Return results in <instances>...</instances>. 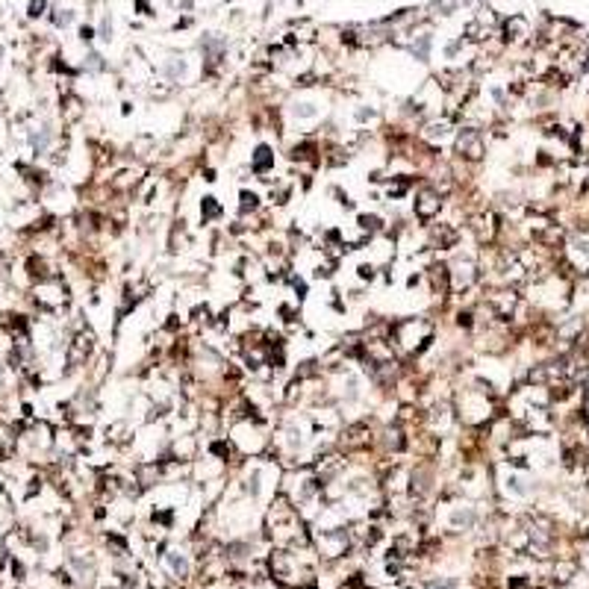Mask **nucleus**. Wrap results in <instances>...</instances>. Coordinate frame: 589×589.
Segmentation results:
<instances>
[{"mask_svg": "<svg viewBox=\"0 0 589 589\" xmlns=\"http://www.w3.org/2000/svg\"><path fill=\"white\" fill-rule=\"evenodd\" d=\"M353 118H357V124H368L377 118V110L375 106H357V110H353Z\"/></svg>", "mask_w": 589, "mask_h": 589, "instance_id": "obj_21", "label": "nucleus"}, {"mask_svg": "<svg viewBox=\"0 0 589 589\" xmlns=\"http://www.w3.org/2000/svg\"><path fill=\"white\" fill-rule=\"evenodd\" d=\"M434 9H439L442 15H448V12H454V9H457V0H436Z\"/></svg>", "mask_w": 589, "mask_h": 589, "instance_id": "obj_25", "label": "nucleus"}, {"mask_svg": "<svg viewBox=\"0 0 589 589\" xmlns=\"http://www.w3.org/2000/svg\"><path fill=\"white\" fill-rule=\"evenodd\" d=\"M454 324H457L460 330H471V327L477 324V321H475V312H471V310H457V321H454Z\"/></svg>", "mask_w": 589, "mask_h": 589, "instance_id": "obj_20", "label": "nucleus"}, {"mask_svg": "<svg viewBox=\"0 0 589 589\" xmlns=\"http://www.w3.org/2000/svg\"><path fill=\"white\" fill-rule=\"evenodd\" d=\"M454 153L463 162H480L486 156V136L477 127H460L454 133Z\"/></svg>", "mask_w": 589, "mask_h": 589, "instance_id": "obj_6", "label": "nucleus"}, {"mask_svg": "<svg viewBox=\"0 0 589 589\" xmlns=\"http://www.w3.org/2000/svg\"><path fill=\"white\" fill-rule=\"evenodd\" d=\"M442 206H445V198L430 183H421L416 195H412V215L421 221V227H427V224H434L439 218Z\"/></svg>", "mask_w": 589, "mask_h": 589, "instance_id": "obj_5", "label": "nucleus"}, {"mask_svg": "<svg viewBox=\"0 0 589 589\" xmlns=\"http://www.w3.org/2000/svg\"><path fill=\"white\" fill-rule=\"evenodd\" d=\"M0 56H3V51H0Z\"/></svg>", "mask_w": 589, "mask_h": 589, "instance_id": "obj_29", "label": "nucleus"}, {"mask_svg": "<svg viewBox=\"0 0 589 589\" xmlns=\"http://www.w3.org/2000/svg\"><path fill=\"white\" fill-rule=\"evenodd\" d=\"M221 215H224L221 201L215 198V195H203L201 198V224H215V221H221Z\"/></svg>", "mask_w": 589, "mask_h": 589, "instance_id": "obj_15", "label": "nucleus"}, {"mask_svg": "<svg viewBox=\"0 0 589 589\" xmlns=\"http://www.w3.org/2000/svg\"><path fill=\"white\" fill-rule=\"evenodd\" d=\"M92 38H95V29H92V27H80V42H86V45H88Z\"/></svg>", "mask_w": 589, "mask_h": 589, "instance_id": "obj_27", "label": "nucleus"}, {"mask_svg": "<svg viewBox=\"0 0 589 589\" xmlns=\"http://www.w3.org/2000/svg\"><path fill=\"white\" fill-rule=\"evenodd\" d=\"M292 115L298 118V121H310V118H318V106L312 101H301L292 106Z\"/></svg>", "mask_w": 589, "mask_h": 589, "instance_id": "obj_17", "label": "nucleus"}, {"mask_svg": "<svg viewBox=\"0 0 589 589\" xmlns=\"http://www.w3.org/2000/svg\"><path fill=\"white\" fill-rule=\"evenodd\" d=\"M427 239H425V248L430 251H454L460 239H463V233H460L457 224L451 221H439V224H427Z\"/></svg>", "mask_w": 589, "mask_h": 589, "instance_id": "obj_7", "label": "nucleus"}, {"mask_svg": "<svg viewBox=\"0 0 589 589\" xmlns=\"http://www.w3.org/2000/svg\"><path fill=\"white\" fill-rule=\"evenodd\" d=\"M86 68H88V71H95V74L103 71V68H106L103 56H101V53H88V56H86Z\"/></svg>", "mask_w": 589, "mask_h": 589, "instance_id": "obj_23", "label": "nucleus"}, {"mask_svg": "<svg viewBox=\"0 0 589 589\" xmlns=\"http://www.w3.org/2000/svg\"><path fill=\"white\" fill-rule=\"evenodd\" d=\"M162 74H165V80H168V83H180L183 74H186V62H183V59H177V56L165 59V62H162Z\"/></svg>", "mask_w": 589, "mask_h": 589, "instance_id": "obj_16", "label": "nucleus"}, {"mask_svg": "<svg viewBox=\"0 0 589 589\" xmlns=\"http://www.w3.org/2000/svg\"><path fill=\"white\" fill-rule=\"evenodd\" d=\"M454 412H457V421H463L466 427L477 430V427L489 425V418H492V398L477 392L475 386H468L454 398Z\"/></svg>", "mask_w": 589, "mask_h": 589, "instance_id": "obj_2", "label": "nucleus"}, {"mask_svg": "<svg viewBox=\"0 0 589 589\" xmlns=\"http://www.w3.org/2000/svg\"><path fill=\"white\" fill-rule=\"evenodd\" d=\"M468 230H471V236H475L477 245H492L495 242V233H498L495 215L492 212H475L468 218Z\"/></svg>", "mask_w": 589, "mask_h": 589, "instance_id": "obj_10", "label": "nucleus"}, {"mask_svg": "<svg viewBox=\"0 0 589 589\" xmlns=\"http://www.w3.org/2000/svg\"><path fill=\"white\" fill-rule=\"evenodd\" d=\"M330 195H333V198H336V203L342 206V210H353V206H357V203L351 201V195H348V192H342L339 186H333V189H330Z\"/></svg>", "mask_w": 589, "mask_h": 589, "instance_id": "obj_22", "label": "nucleus"}, {"mask_svg": "<svg viewBox=\"0 0 589 589\" xmlns=\"http://www.w3.org/2000/svg\"><path fill=\"white\" fill-rule=\"evenodd\" d=\"M59 118H62V124H65V127L80 124L83 118H86V103H83V97H77V95H65L62 101H59Z\"/></svg>", "mask_w": 589, "mask_h": 589, "instance_id": "obj_13", "label": "nucleus"}, {"mask_svg": "<svg viewBox=\"0 0 589 589\" xmlns=\"http://www.w3.org/2000/svg\"><path fill=\"white\" fill-rule=\"evenodd\" d=\"M29 301H33V307L38 312H45V316H62L68 310V303H71V289H68V283L56 274V277L33 283V286H29Z\"/></svg>", "mask_w": 589, "mask_h": 589, "instance_id": "obj_1", "label": "nucleus"}, {"mask_svg": "<svg viewBox=\"0 0 589 589\" xmlns=\"http://www.w3.org/2000/svg\"><path fill=\"white\" fill-rule=\"evenodd\" d=\"M425 280H427V289L430 294L439 301V307L451 298V277H448V262L445 260H434L425 271Z\"/></svg>", "mask_w": 589, "mask_h": 589, "instance_id": "obj_8", "label": "nucleus"}, {"mask_svg": "<svg viewBox=\"0 0 589 589\" xmlns=\"http://www.w3.org/2000/svg\"><path fill=\"white\" fill-rule=\"evenodd\" d=\"M201 174H203V180H206V183H215V180H218V174H215V168H203Z\"/></svg>", "mask_w": 589, "mask_h": 589, "instance_id": "obj_28", "label": "nucleus"}, {"mask_svg": "<svg viewBox=\"0 0 589 589\" xmlns=\"http://www.w3.org/2000/svg\"><path fill=\"white\" fill-rule=\"evenodd\" d=\"M375 277H377V262L368 260V262H360V265H357V280H360V283H371Z\"/></svg>", "mask_w": 589, "mask_h": 589, "instance_id": "obj_19", "label": "nucleus"}, {"mask_svg": "<svg viewBox=\"0 0 589 589\" xmlns=\"http://www.w3.org/2000/svg\"><path fill=\"white\" fill-rule=\"evenodd\" d=\"M410 51H412V56H416L418 62H427V53H430V36H427V33H425V36H418L416 42H412Z\"/></svg>", "mask_w": 589, "mask_h": 589, "instance_id": "obj_18", "label": "nucleus"}, {"mask_svg": "<svg viewBox=\"0 0 589 589\" xmlns=\"http://www.w3.org/2000/svg\"><path fill=\"white\" fill-rule=\"evenodd\" d=\"M262 212V198H260V192H253V189H239V215L242 218H253V215H260Z\"/></svg>", "mask_w": 589, "mask_h": 589, "instance_id": "obj_14", "label": "nucleus"}, {"mask_svg": "<svg viewBox=\"0 0 589 589\" xmlns=\"http://www.w3.org/2000/svg\"><path fill=\"white\" fill-rule=\"evenodd\" d=\"M145 180H147V177H145V168H142V165H127V168L115 171V174L110 177V192H112V195H133Z\"/></svg>", "mask_w": 589, "mask_h": 589, "instance_id": "obj_9", "label": "nucleus"}, {"mask_svg": "<svg viewBox=\"0 0 589 589\" xmlns=\"http://www.w3.org/2000/svg\"><path fill=\"white\" fill-rule=\"evenodd\" d=\"M133 439H136V430H133L130 421H124V418L110 421L106 430H103V445L106 448H127V445H133Z\"/></svg>", "mask_w": 589, "mask_h": 589, "instance_id": "obj_11", "label": "nucleus"}, {"mask_svg": "<svg viewBox=\"0 0 589 589\" xmlns=\"http://www.w3.org/2000/svg\"><path fill=\"white\" fill-rule=\"evenodd\" d=\"M448 277H451V292L454 294H463L471 292L475 283L480 280V265L475 257H463L457 253L454 260H448Z\"/></svg>", "mask_w": 589, "mask_h": 589, "instance_id": "obj_4", "label": "nucleus"}, {"mask_svg": "<svg viewBox=\"0 0 589 589\" xmlns=\"http://www.w3.org/2000/svg\"><path fill=\"white\" fill-rule=\"evenodd\" d=\"M274 162H277V156H274V147L260 142L257 147H253L251 153V174L260 177V180H268V174L274 171Z\"/></svg>", "mask_w": 589, "mask_h": 589, "instance_id": "obj_12", "label": "nucleus"}, {"mask_svg": "<svg viewBox=\"0 0 589 589\" xmlns=\"http://www.w3.org/2000/svg\"><path fill=\"white\" fill-rule=\"evenodd\" d=\"M95 351H97V336H95L92 327L68 333V342H65V351H62V360H65L62 375H71V371L86 368L88 362L95 360Z\"/></svg>", "mask_w": 589, "mask_h": 589, "instance_id": "obj_3", "label": "nucleus"}, {"mask_svg": "<svg viewBox=\"0 0 589 589\" xmlns=\"http://www.w3.org/2000/svg\"><path fill=\"white\" fill-rule=\"evenodd\" d=\"M45 9H47L45 0H33V3H29V9H27V15H29V18H38V15H45Z\"/></svg>", "mask_w": 589, "mask_h": 589, "instance_id": "obj_24", "label": "nucleus"}, {"mask_svg": "<svg viewBox=\"0 0 589 589\" xmlns=\"http://www.w3.org/2000/svg\"><path fill=\"white\" fill-rule=\"evenodd\" d=\"M101 38H103V42H110V38H112V21H110V18H103V21H101Z\"/></svg>", "mask_w": 589, "mask_h": 589, "instance_id": "obj_26", "label": "nucleus"}]
</instances>
